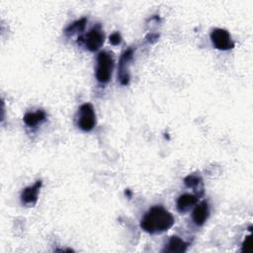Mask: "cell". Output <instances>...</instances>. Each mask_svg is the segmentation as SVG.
<instances>
[{"mask_svg": "<svg viewBox=\"0 0 253 253\" xmlns=\"http://www.w3.org/2000/svg\"><path fill=\"white\" fill-rule=\"evenodd\" d=\"M133 48H127L123 52L119 61V71H118V78L123 85H127L129 82V73H128V66L129 62L133 56Z\"/></svg>", "mask_w": 253, "mask_h": 253, "instance_id": "obj_6", "label": "cell"}, {"mask_svg": "<svg viewBox=\"0 0 253 253\" xmlns=\"http://www.w3.org/2000/svg\"><path fill=\"white\" fill-rule=\"evenodd\" d=\"M42 187V181H37L33 186L25 188L21 194V201L25 205L35 204L38 201V195Z\"/></svg>", "mask_w": 253, "mask_h": 253, "instance_id": "obj_7", "label": "cell"}, {"mask_svg": "<svg viewBox=\"0 0 253 253\" xmlns=\"http://www.w3.org/2000/svg\"><path fill=\"white\" fill-rule=\"evenodd\" d=\"M211 41L213 46L220 50H228L234 47V42L229 32L221 28H215L211 31Z\"/></svg>", "mask_w": 253, "mask_h": 253, "instance_id": "obj_5", "label": "cell"}, {"mask_svg": "<svg viewBox=\"0 0 253 253\" xmlns=\"http://www.w3.org/2000/svg\"><path fill=\"white\" fill-rule=\"evenodd\" d=\"M77 125L83 131H90L94 128L96 125V114L90 103H85L80 106Z\"/></svg>", "mask_w": 253, "mask_h": 253, "instance_id": "obj_4", "label": "cell"}, {"mask_svg": "<svg viewBox=\"0 0 253 253\" xmlns=\"http://www.w3.org/2000/svg\"><path fill=\"white\" fill-rule=\"evenodd\" d=\"M198 196L193 194H183L181 195L176 203L177 210L179 212L183 213L189 211L193 206H195L198 202Z\"/></svg>", "mask_w": 253, "mask_h": 253, "instance_id": "obj_9", "label": "cell"}, {"mask_svg": "<svg viewBox=\"0 0 253 253\" xmlns=\"http://www.w3.org/2000/svg\"><path fill=\"white\" fill-rule=\"evenodd\" d=\"M173 224V215L161 206H155L149 209L140 220V227L150 234L162 233L168 230Z\"/></svg>", "mask_w": 253, "mask_h": 253, "instance_id": "obj_1", "label": "cell"}, {"mask_svg": "<svg viewBox=\"0 0 253 253\" xmlns=\"http://www.w3.org/2000/svg\"><path fill=\"white\" fill-rule=\"evenodd\" d=\"M187 248H188V243H186L180 237L174 235L169 239L167 246L163 251L169 252V253H183L187 250Z\"/></svg>", "mask_w": 253, "mask_h": 253, "instance_id": "obj_10", "label": "cell"}, {"mask_svg": "<svg viewBox=\"0 0 253 253\" xmlns=\"http://www.w3.org/2000/svg\"><path fill=\"white\" fill-rule=\"evenodd\" d=\"M114 56L109 51H101L97 56L96 78L100 83H108L111 80L114 70Z\"/></svg>", "mask_w": 253, "mask_h": 253, "instance_id": "obj_2", "label": "cell"}, {"mask_svg": "<svg viewBox=\"0 0 253 253\" xmlns=\"http://www.w3.org/2000/svg\"><path fill=\"white\" fill-rule=\"evenodd\" d=\"M209 205L206 201H203L201 202L200 204H198L194 211H193V213H192V217H193V220L194 222L197 224V225H203L206 220L208 219L209 217Z\"/></svg>", "mask_w": 253, "mask_h": 253, "instance_id": "obj_8", "label": "cell"}, {"mask_svg": "<svg viewBox=\"0 0 253 253\" xmlns=\"http://www.w3.org/2000/svg\"><path fill=\"white\" fill-rule=\"evenodd\" d=\"M78 40L79 42L84 43L88 50L96 51L103 45L105 35L103 33V30L101 29V26L97 25L92 28L87 34L78 38Z\"/></svg>", "mask_w": 253, "mask_h": 253, "instance_id": "obj_3", "label": "cell"}, {"mask_svg": "<svg viewBox=\"0 0 253 253\" xmlns=\"http://www.w3.org/2000/svg\"><path fill=\"white\" fill-rule=\"evenodd\" d=\"M110 42L114 45H118L122 42V37L120 35V33L116 32V33H113L111 36H110Z\"/></svg>", "mask_w": 253, "mask_h": 253, "instance_id": "obj_14", "label": "cell"}, {"mask_svg": "<svg viewBox=\"0 0 253 253\" xmlns=\"http://www.w3.org/2000/svg\"><path fill=\"white\" fill-rule=\"evenodd\" d=\"M87 19L86 18H82L80 20L75 21L74 23H72L71 25H69L66 29H65V33L66 34H74L76 32H81L84 30L85 25H86Z\"/></svg>", "mask_w": 253, "mask_h": 253, "instance_id": "obj_12", "label": "cell"}, {"mask_svg": "<svg viewBox=\"0 0 253 253\" xmlns=\"http://www.w3.org/2000/svg\"><path fill=\"white\" fill-rule=\"evenodd\" d=\"M201 178L198 176V175H189L187 176L185 179H184V183L187 187H191V188H194L196 186H198L200 183H201Z\"/></svg>", "mask_w": 253, "mask_h": 253, "instance_id": "obj_13", "label": "cell"}, {"mask_svg": "<svg viewBox=\"0 0 253 253\" xmlns=\"http://www.w3.org/2000/svg\"><path fill=\"white\" fill-rule=\"evenodd\" d=\"M46 118V115L45 113L42 111V110H38L37 112H34V113H27L23 120H24V123L28 126H38L39 124L42 123Z\"/></svg>", "mask_w": 253, "mask_h": 253, "instance_id": "obj_11", "label": "cell"}]
</instances>
